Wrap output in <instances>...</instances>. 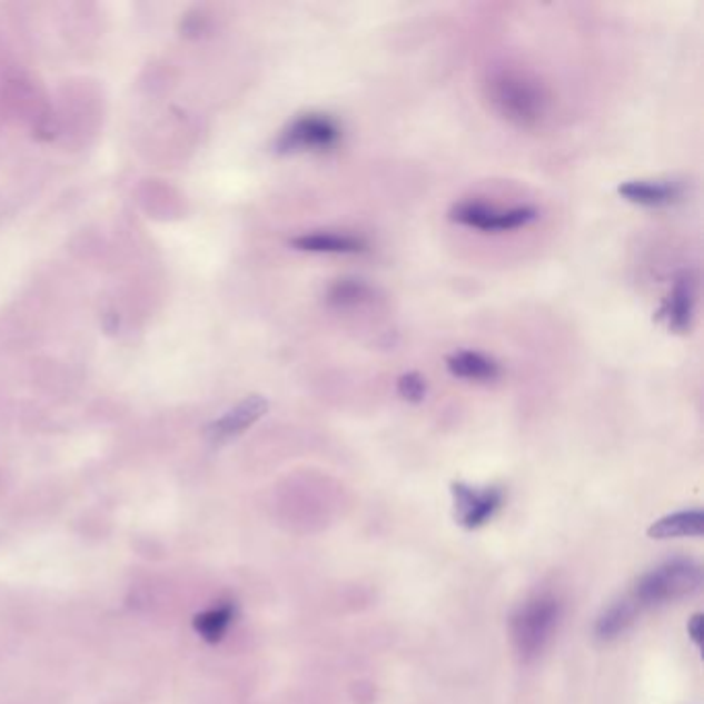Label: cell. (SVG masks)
<instances>
[{
    "label": "cell",
    "instance_id": "cell-1",
    "mask_svg": "<svg viewBox=\"0 0 704 704\" xmlns=\"http://www.w3.org/2000/svg\"><path fill=\"white\" fill-rule=\"evenodd\" d=\"M484 93L489 108L518 129H535L544 122L549 108L546 87L529 71L498 67L488 72Z\"/></svg>",
    "mask_w": 704,
    "mask_h": 704
},
{
    "label": "cell",
    "instance_id": "cell-2",
    "mask_svg": "<svg viewBox=\"0 0 704 704\" xmlns=\"http://www.w3.org/2000/svg\"><path fill=\"white\" fill-rule=\"evenodd\" d=\"M562 605L552 593H537L510 618V638L518 660L529 663L542 655L558 626Z\"/></svg>",
    "mask_w": 704,
    "mask_h": 704
},
{
    "label": "cell",
    "instance_id": "cell-3",
    "mask_svg": "<svg viewBox=\"0 0 704 704\" xmlns=\"http://www.w3.org/2000/svg\"><path fill=\"white\" fill-rule=\"evenodd\" d=\"M701 583L703 571L696 562L684 558L670 561L641 576V581L634 587L633 599L638 607L670 604L698 591Z\"/></svg>",
    "mask_w": 704,
    "mask_h": 704
},
{
    "label": "cell",
    "instance_id": "cell-4",
    "mask_svg": "<svg viewBox=\"0 0 704 704\" xmlns=\"http://www.w3.org/2000/svg\"><path fill=\"white\" fill-rule=\"evenodd\" d=\"M341 141L339 122L327 115L298 116L288 129L277 139V151L298 153V151H329Z\"/></svg>",
    "mask_w": 704,
    "mask_h": 704
},
{
    "label": "cell",
    "instance_id": "cell-5",
    "mask_svg": "<svg viewBox=\"0 0 704 704\" xmlns=\"http://www.w3.org/2000/svg\"><path fill=\"white\" fill-rule=\"evenodd\" d=\"M535 219H537V211L533 207H515V209L503 211L479 201L459 202L450 211V221H457L460 226L486 231V234L518 230V228L529 226Z\"/></svg>",
    "mask_w": 704,
    "mask_h": 704
},
{
    "label": "cell",
    "instance_id": "cell-6",
    "mask_svg": "<svg viewBox=\"0 0 704 704\" xmlns=\"http://www.w3.org/2000/svg\"><path fill=\"white\" fill-rule=\"evenodd\" d=\"M455 518L460 527L474 532L484 527L500 510L504 492L500 488H474L463 482L450 484Z\"/></svg>",
    "mask_w": 704,
    "mask_h": 704
},
{
    "label": "cell",
    "instance_id": "cell-7",
    "mask_svg": "<svg viewBox=\"0 0 704 704\" xmlns=\"http://www.w3.org/2000/svg\"><path fill=\"white\" fill-rule=\"evenodd\" d=\"M696 308V281L691 274L680 275L674 281V288L663 300L657 318L663 320L672 331H691L692 318Z\"/></svg>",
    "mask_w": 704,
    "mask_h": 704
},
{
    "label": "cell",
    "instance_id": "cell-8",
    "mask_svg": "<svg viewBox=\"0 0 704 704\" xmlns=\"http://www.w3.org/2000/svg\"><path fill=\"white\" fill-rule=\"evenodd\" d=\"M267 401L262 397H248L242 403H238L231 412H228L226 416L216 419L209 428H207V436L211 443L221 445V443H228L231 438L240 436L242 432L248 430L255 422H259L260 417L267 414Z\"/></svg>",
    "mask_w": 704,
    "mask_h": 704
},
{
    "label": "cell",
    "instance_id": "cell-9",
    "mask_svg": "<svg viewBox=\"0 0 704 704\" xmlns=\"http://www.w3.org/2000/svg\"><path fill=\"white\" fill-rule=\"evenodd\" d=\"M618 195L641 207H670L684 199V187L676 180H628L619 185Z\"/></svg>",
    "mask_w": 704,
    "mask_h": 704
},
{
    "label": "cell",
    "instance_id": "cell-10",
    "mask_svg": "<svg viewBox=\"0 0 704 704\" xmlns=\"http://www.w3.org/2000/svg\"><path fill=\"white\" fill-rule=\"evenodd\" d=\"M291 246L304 252H317V255H359L368 250L366 240L351 234H337V231L303 234L291 240Z\"/></svg>",
    "mask_w": 704,
    "mask_h": 704
},
{
    "label": "cell",
    "instance_id": "cell-11",
    "mask_svg": "<svg viewBox=\"0 0 704 704\" xmlns=\"http://www.w3.org/2000/svg\"><path fill=\"white\" fill-rule=\"evenodd\" d=\"M446 370L469 383H494L500 378V364L479 351L463 349L446 358Z\"/></svg>",
    "mask_w": 704,
    "mask_h": 704
},
{
    "label": "cell",
    "instance_id": "cell-12",
    "mask_svg": "<svg viewBox=\"0 0 704 704\" xmlns=\"http://www.w3.org/2000/svg\"><path fill=\"white\" fill-rule=\"evenodd\" d=\"M647 533L653 539L701 537L704 533V513L703 510H680L674 515H665L660 520H655Z\"/></svg>",
    "mask_w": 704,
    "mask_h": 704
},
{
    "label": "cell",
    "instance_id": "cell-13",
    "mask_svg": "<svg viewBox=\"0 0 704 704\" xmlns=\"http://www.w3.org/2000/svg\"><path fill=\"white\" fill-rule=\"evenodd\" d=\"M641 607L633 597H626L622 602L609 605L595 624V636L599 641H612L622 633H626L633 626Z\"/></svg>",
    "mask_w": 704,
    "mask_h": 704
},
{
    "label": "cell",
    "instance_id": "cell-14",
    "mask_svg": "<svg viewBox=\"0 0 704 704\" xmlns=\"http://www.w3.org/2000/svg\"><path fill=\"white\" fill-rule=\"evenodd\" d=\"M234 618H236V605H216L211 609H205L201 614H197L192 619V628L201 636L202 641L216 645L226 636Z\"/></svg>",
    "mask_w": 704,
    "mask_h": 704
},
{
    "label": "cell",
    "instance_id": "cell-15",
    "mask_svg": "<svg viewBox=\"0 0 704 704\" xmlns=\"http://www.w3.org/2000/svg\"><path fill=\"white\" fill-rule=\"evenodd\" d=\"M373 300V288L361 279H337L327 291V303L335 308H356Z\"/></svg>",
    "mask_w": 704,
    "mask_h": 704
},
{
    "label": "cell",
    "instance_id": "cell-16",
    "mask_svg": "<svg viewBox=\"0 0 704 704\" xmlns=\"http://www.w3.org/2000/svg\"><path fill=\"white\" fill-rule=\"evenodd\" d=\"M426 380L417 373L403 374L397 383V390L405 401L422 403L426 397Z\"/></svg>",
    "mask_w": 704,
    "mask_h": 704
},
{
    "label": "cell",
    "instance_id": "cell-17",
    "mask_svg": "<svg viewBox=\"0 0 704 704\" xmlns=\"http://www.w3.org/2000/svg\"><path fill=\"white\" fill-rule=\"evenodd\" d=\"M688 636L692 638V643L696 645V647H703V638H704V616L703 614H694L691 619H688Z\"/></svg>",
    "mask_w": 704,
    "mask_h": 704
}]
</instances>
